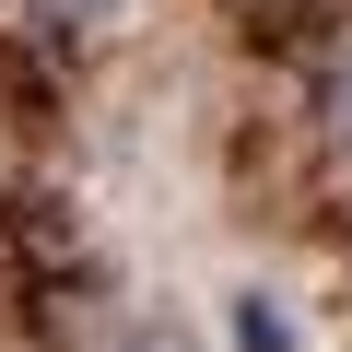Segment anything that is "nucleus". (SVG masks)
<instances>
[{
  "label": "nucleus",
  "mask_w": 352,
  "mask_h": 352,
  "mask_svg": "<svg viewBox=\"0 0 352 352\" xmlns=\"http://www.w3.org/2000/svg\"><path fill=\"white\" fill-rule=\"evenodd\" d=\"M24 24H36V36L94 47V36H118V24H129V0H24Z\"/></svg>",
  "instance_id": "nucleus-1"
},
{
  "label": "nucleus",
  "mask_w": 352,
  "mask_h": 352,
  "mask_svg": "<svg viewBox=\"0 0 352 352\" xmlns=\"http://www.w3.org/2000/svg\"><path fill=\"white\" fill-rule=\"evenodd\" d=\"M317 141L352 164V36L329 47V71H317Z\"/></svg>",
  "instance_id": "nucleus-2"
},
{
  "label": "nucleus",
  "mask_w": 352,
  "mask_h": 352,
  "mask_svg": "<svg viewBox=\"0 0 352 352\" xmlns=\"http://www.w3.org/2000/svg\"><path fill=\"white\" fill-rule=\"evenodd\" d=\"M235 352H294V317H282V294H235Z\"/></svg>",
  "instance_id": "nucleus-3"
},
{
  "label": "nucleus",
  "mask_w": 352,
  "mask_h": 352,
  "mask_svg": "<svg viewBox=\"0 0 352 352\" xmlns=\"http://www.w3.org/2000/svg\"><path fill=\"white\" fill-rule=\"evenodd\" d=\"M118 352H200V340H176V329H141V340H118Z\"/></svg>",
  "instance_id": "nucleus-4"
}]
</instances>
